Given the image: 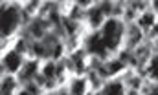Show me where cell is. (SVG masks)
I'll list each match as a JSON object with an SVG mask.
<instances>
[{
  "instance_id": "cell-1",
  "label": "cell",
  "mask_w": 158,
  "mask_h": 95,
  "mask_svg": "<svg viewBox=\"0 0 158 95\" xmlns=\"http://www.w3.org/2000/svg\"><path fill=\"white\" fill-rule=\"evenodd\" d=\"M17 24V9H2V35H9L13 26Z\"/></svg>"
},
{
  "instance_id": "cell-2",
  "label": "cell",
  "mask_w": 158,
  "mask_h": 95,
  "mask_svg": "<svg viewBox=\"0 0 158 95\" xmlns=\"http://www.w3.org/2000/svg\"><path fill=\"white\" fill-rule=\"evenodd\" d=\"M6 66L9 68V70H17L19 68V64H20V59H19V55L17 53H9L7 57H6Z\"/></svg>"
},
{
  "instance_id": "cell-3",
  "label": "cell",
  "mask_w": 158,
  "mask_h": 95,
  "mask_svg": "<svg viewBox=\"0 0 158 95\" xmlns=\"http://www.w3.org/2000/svg\"><path fill=\"white\" fill-rule=\"evenodd\" d=\"M103 48H105V44L99 40V37L98 35H94L92 39H90V49L92 51H98V53H103Z\"/></svg>"
},
{
  "instance_id": "cell-4",
  "label": "cell",
  "mask_w": 158,
  "mask_h": 95,
  "mask_svg": "<svg viewBox=\"0 0 158 95\" xmlns=\"http://www.w3.org/2000/svg\"><path fill=\"white\" fill-rule=\"evenodd\" d=\"M35 70H37V62H30V64L26 66V70L22 71V77H30Z\"/></svg>"
},
{
  "instance_id": "cell-5",
  "label": "cell",
  "mask_w": 158,
  "mask_h": 95,
  "mask_svg": "<svg viewBox=\"0 0 158 95\" xmlns=\"http://www.w3.org/2000/svg\"><path fill=\"white\" fill-rule=\"evenodd\" d=\"M11 88H13V81H11V79H7V81L2 84V93H9V92H11Z\"/></svg>"
},
{
  "instance_id": "cell-6",
  "label": "cell",
  "mask_w": 158,
  "mask_h": 95,
  "mask_svg": "<svg viewBox=\"0 0 158 95\" xmlns=\"http://www.w3.org/2000/svg\"><path fill=\"white\" fill-rule=\"evenodd\" d=\"M119 92H121V86H119V84H112V86H109V88H107V92H105V93L116 95V93H119Z\"/></svg>"
},
{
  "instance_id": "cell-7",
  "label": "cell",
  "mask_w": 158,
  "mask_h": 95,
  "mask_svg": "<svg viewBox=\"0 0 158 95\" xmlns=\"http://www.w3.org/2000/svg\"><path fill=\"white\" fill-rule=\"evenodd\" d=\"M83 90H85V84L81 82V81H77V82H74V93H83Z\"/></svg>"
},
{
  "instance_id": "cell-8",
  "label": "cell",
  "mask_w": 158,
  "mask_h": 95,
  "mask_svg": "<svg viewBox=\"0 0 158 95\" xmlns=\"http://www.w3.org/2000/svg\"><path fill=\"white\" fill-rule=\"evenodd\" d=\"M99 15H101V11H99V9L92 11V15H90V17H92V22H94V26H98V24H99Z\"/></svg>"
},
{
  "instance_id": "cell-9",
  "label": "cell",
  "mask_w": 158,
  "mask_h": 95,
  "mask_svg": "<svg viewBox=\"0 0 158 95\" xmlns=\"http://www.w3.org/2000/svg\"><path fill=\"white\" fill-rule=\"evenodd\" d=\"M121 66H123L121 62H112V64H110V68H109V71H110V73H114V71L121 70Z\"/></svg>"
},
{
  "instance_id": "cell-10",
  "label": "cell",
  "mask_w": 158,
  "mask_h": 95,
  "mask_svg": "<svg viewBox=\"0 0 158 95\" xmlns=\"http://www.w3.org/2000/svg\"><path fill=\"white\" fill-rule=\"evenodd\" d=\"M142 24H145V26H149V24H153V17H151V15H145V17L142 18Z\"/></svg>"
},
{
  "instance_id": "cell-11",
  "label": "cell",
  "mask_w": 158,
  "mask_h": 95,
  "mask_svg": "<svg viewBox=\"0 0 158 95\" xmlns=\"http://www.w3.org/2000/svg\"><path fill=\"white\" fill-rule=\"evenodd\" d=\"M44 75H46V77H52V75H53V66H52V64H48V66H46Z\"/></svg>"
},
{
  "instance_id": "cell-12",
  "label": "cell",
  "mask_w": 158,
  "mask_h": 95,
  "mask_svg": "<svg viewBox=\"0 0 158 95\" xmlns=\"http://www.w3.org/2000/svg\"><path fill=\"white\" fill-rule=\"evenodd\" d=\"M74 60H76V64H77V70L81 71V70H83V62H81V55H74Z\"/></svg>"
},
{
  "instance_id": "cell-13",
  "label": "cell",
  "mask_w": 158,
  "mask_h": 95,
  "mask_svg": "<svg viewBox=\"0 0 158 95\" xmlns=\"http://www.w3.org/2000/svg\"><path fill=\"white\" fill-rule=\"evenodd\" d=\"M59 55H61V46L55 48V57H59Z\"/></svg>"
}]
</instances>
